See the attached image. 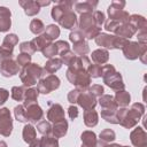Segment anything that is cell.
<instances>
[{
  "mask_svg": "<svg viewBox=\"0 0 147 147\" xmlns=\"http://www.w3.org/2000/svg\"><path fill=\"white\" fill-rule=\"evenodd\" d=\"M96 5H98L96 1H94V2H92V1L77 2V1H76V3H75V9H76L78 13H80L82 15H83V14H92V11H93V9H95Z\"/></svg>",
  "mask_w": 147,
  "mask_h": 147,
  "instance_id": "cell-17",
  "label": "cell"
},
{
  "mask_svg": "<svg viewBox=\"0 0 147 147\" xmlns=\"http://www.w3.org/2000/svg\"><path fill=\"white\" fill-rule=\"evenodd\" d=\"M87 74L90 77H93V78H96V77H100L101 76V67L98 65V64H90L86 69Z\"/></svg>",
  "mask_w": 147,
  "mask_h": 147,
  "instance_id": "cell-40",
  "label": "cell"
},
{
  "mask_svg": "<svg viewBox=\"0 0 147 147\" xmlns=\"http://www.w3.org/2000/svg\"><path fill=\"white\" fill-rule=\"evenodd\" d=\"M99 103H100V106L102 107V109H108V108L117 107V105H116L114 98L110 96V95H108V94L101 95L100 99H99Z\"/></svg>",
  "mask_w": 147,
  "mask_h": 147,
  "instance_id": "cell-29",
  "label": "cell"
},
{
  "mask_svg": "<svg viewBox=\"0 0 147 147\" xmlns=\"http://www.w3.org/2000/svg\"><path fill=\"white\" fill-rule=\"evenodd\" d=\"M57 22L61 26L65 29H72L77 23V17L71 9H65Z\"/></svg>",
  "mask_w": 147,
  "mask_h": 147,
  "instance_id": "cell-10",
  "label": "cell"
},
{
  "mask_svg": "<svg viewBox=\"0 0 147 147\" xmlns=\"http://www.w3.org/2000/svg\"><path fill=\"white\" fill-rule=\"evenodd\" d=\"M68 115H69V117H70L71 119H75V118L78 116V109H77V107L70 106V107L68 108Z\"/></svg>",
  "mask_w": 147,
  "mask_h": 147,
  "instance_id": "cell-51",
  "label": "cell"
},
{
  "mask_svg": "<svg viewBox=\"0 0 147 147\" xmlns=\"http://www.w3.org/2000/svg\"><path fill=\"white\" fill-rule=\"evenodd\" d=\"M77 103L79 106H82L86 110V109H93L95 107V105H96V101H95V96L92 95L87 91L86 93L83 92V93L79 94V96L77 99Z\"/></svg>",
  "mask_w": 147,
  "mask_h": 147,
  "instance_id": "cell-12",
  "label": "cell"
},
{
  "mask_svg": "<svg viewBox=\"0 0 147 147\" xmlns=\"http://www.w3.org/2000/svg\"><path fill=\"white\" fill-rule=\"evenodd\" d=\"M44 29H45L44 23H42L40 20L34 18V20L31 21V23H30V31H31L32 33H34V34H39L40 32L44 31Z\"/></svg>",
  "mask_w": 147,
  "mask_h": 147,
  "instance_id": "cell-33",
  "label": "cell"
},
{
  "mask_svg": "<svg viewBox=\"0 0 147 147\" xmlns=\"http://www.w3.org/2000/svg\"><path fill=\"white\" fill-rule=\"evenodd\" d=\"M136 32H137V30H136L129 22L121 24V25L116 29V31H115V33L117 34V37H122V38H125V39L132 37Z\"/></svg>",
  "mask_w": 147,
  "mask_h": 147,
  "instance_id": "cell-15",
  "label": "cell"
},
{
  "mask_svg": "<svg viewBox=\"0 0 147 147\" xmlns=\"http://www.w3.org/2000/svg\"><path fill=\"white\" fill-rule=\"evenodd\" d=\"M74 51H75L76 54L84 56L88 52V45H87V42L85 40L79 41V42H76V44H74Z\"/></svg>",
  "mask_w": 147,
  "mask_h": 147,
  "instance_id": "cell-35",
  "label": "cell"
},
{
  "mask_svg": "<svg viewBox=\"0 0 147 147\" xmlns=\"http://www.w3.org/2000/svg\"><path fill=\"white\" fill-rule=\"evenodd\" d=\"M144 113L145 107L142 103H133L130 109L122 108L117 110V119L121 125L126 129H131L139 122V118L144 115Z\"/></svg>",
  "mask_w": 147,
  "mask_h": 147,
  "instance_id": "cell-1",
  "label": "cell"
},
{
  "mask_svg": "<svg viewBox=\"0 0 147 147\" xmlns=\"http://www.w3.org/2000/svg\"><path fill=\"white\" fill-rule=\"evenodd\" d=\"M137 36H138V42L142 44V45H146V29L138 30Z\"/></svg>",
  "mask_w": 147,
  "mask_h": 147,
  "instance_id": "cell-50",
  "label": "cell"
},
{
  "mask_svg": "<svg viewBox=\"0 0 147 147\" xmlns=\"http://www.w3.org/2000/svg\"><path fill=\"white\" fill-rule=\"evenodd\" d=\"M84 38H85V37H84V34H83L80 31H74V32L70 33V40H71L74 44L79 42V41H83Z\"/></svg>",
  "mask_w": 147,
  "mask_h": 147,
  "instance_id": "cell-47",
  "label": "cell"
},
{
  "mask_svg": "<svg viewBox=\"0 0 147 147\" xmlns=\"http://www.w3.org/2000/svg\"><path fill=\"white\" fill-rule=\"evenodd\" d=\"M61 65H62V62L60 59H51L46 63V65L42 68V70L46 71V74L48 75H53L55 71H57L61 68Z\"/></svg>",
  "mask_w": 147,
  "mask_h": 147,
  "instance_id": "cell-26",
  "label": "cell"
},
{
  "mask_svg": "<svg viewBox=\"0 0 147 147\" xmlns=\"http://www.w3.org/2000/svg\"><path fill=\"white\" fill-rule=\"evenodd\" d=\"M109 53L106 49H96L92 53V60L95 62V64H102L108 61Z\"/></svg>",
  "mask_w": 147,
  "mask_h": 147,
  "instance_id": "cell-23",
  "label": "cell"
},
{
  "mask_svg": "<svg viewBox=\"0 0 147 147\" xmlns=\"http://www.w3.org/2000/svg\"><path fill=\"white\" fill-rule=\"evenodd\" d=\"M37 129H38V131L41 133V134H46V136H49L51 134V132H52V126H51V124L48 123V122H46V121H41V122H39V124L37 125Z\"/></svg>",
  "mask_w": 147,
  "mask_h": 147,
  "instance_id": "cell-39",
  "label": "cell"
},
{
  "mask_svg": "<svg viewBox=\"0 0 147 147\" xmlns=\"http://www.w3.org/2000/svg\"><path fill=\"white\" fill-rule=\"evenodd\" d=\"M14 114H15V117L17 121L20 122H28L26 119V110H25V107L23 105H18L14 108Z\"/></svg>",
  "mask_w": 147,
  "mask_h": 147,
  "instance_id": "cell-31",
  "label": "cell"
},
{
  "mask_svg": "<svg viewBox=\"0 0 147 147\" xmlns=\"http://www.w3.org/2000/svg\"><path fill=\"white\" fill-rule=\"evenodd\" d=\"M23 139L25 142L30 144L36 139V130L31 124H26L23 129Z\"/></svg>",
  "mask_w": 147,
  "mask_h": 147,
  "instance_id": "cell-28",
  "label": "cell"
},
{
  "mask_svg": "<svg viewBox=\"0 0 147 147\" xmlns=\"http://www.w3.org/2000/svg\"><path fill=\"white\" fill-rule=\"evenodd\" d=\"M20 5L24 8V11L28 16H34L40 10V6L37 1H20Z\"/></svg>",
  "mask_w": 147,
  "mask_h": 147,
  "instance_id": "cell-18",
  "label": "cell"
},
{
  "mask_svg": "<svg viewBox=\"0 0 147 147\" xmlns=\"http://www.w3.org/2000/svg\"><path fill=\"white\" fill-rule=\"evenodd\" d=\"M67 77L71 84H74L78 91H84L91 82V77L88 76L87 71L84 69H78L74 67H69L67 71Z\"/></svg>",
  "mask_w": 147,
  "mask_h": 147,
  "instance_id": "cell-2",
  "label": "cell"
},
{
  "mask_svg": "<svg viewBox=\"0 0 147 147\" xmlns=\"http://www.w3.org/2000/svg\"><path fill=\"white\" fill-rule=\"evenodd\" d=\"M41 52H42V54H44L45 57L51 59V57H53V56H55L57 54V48H56V45L55 44H49Z\"/></svg>",
  "mask_w": 147,
  "mask_h": 147,
  "instance_id": "cell-38",
  "label": "cell"
},
{
  "mask_svg": "<svg viewBox=\"0 0 147 147\" xmlns=\"http://www.w3.org/2000/svg\"><path fill=\"white\" fill-rule=\"evenodd\" d=\"M92 16H93V20H94L96 26L100 28V26L105 23V14H103V13H101V11H99V10H95V11L92 14Z\"/></svg>",
  "mask_w": 147,
  "mask_h": 147,
  "instance_id": "cell-44",
  "label": "cell"
},
{
  "mask_svg": "<svg viewBox=\"0 0 147 147\" xmlns=\"http://www.w3.org/2000/svg\"><path fill=\"white\" fill-rule=\"evenodd\" d=\"M59 86H60V79L55 75H47L38 83L37 90L42 94H48L53 90H56Z\"/></svg>",
  "mask_w": 147,
  "mask_h": 147,
  "instance_id": "cell-5",
  "label": "cell"
},
{
  "mask_svg": "<svg viewBox=\"0 0 147 147\" xmlns=\"http://www.w3.org/2000/svg\"><path fill=\"white\" fill-rule=\"evenodd\" d=\"M13 123L10 118V113L7 108L0 109V134L8 137L11 133Z\"/></svg>",
  "mask_w": 147,
  "mask_h": 147,
  "instance_id": "cell-7",
  "label": "cell"
},
{
  "mask_svg": "<svg viewBox=\"0 0 147 147\" xmlns=\"http://www.w3.org/2000/svg\"><path fill=\"white\" fill-rule=\"evenodd\" d=\"M40 147H59L57 139L51 136L42 137L40 139Z\"/></svg>",
  "mask_w": 147,
  "mask_h": 147,
  "instance_id": "cell-32",
  "label": "cell"
},
{
  "mask_svg": "<svg viewBox=\"0 0 147 147\" xmlns=\"http://www.w3.org/2000/svg\"><path fill=\"white\" fill-rule=\"evenodd\" d=\"M0 147H7V144L5 141H0Z\"/></svg>",
  "mask_w": 147,
  "mask_h": 147,
  "instance_id": "cell-55",
  "label": "cell"
},
{
  "mask_svg": "<svg viewBox=\"0 0 147 147\" xmlns=\"http://www.w3.org/2000/svg\"><path fill=\"white\" fill-rule=\"evenodd\" d=\"M115 40H116V36H110L106 33H101L95 37L96 44L107 48H115Z\"/></svg>",
  "mask_w": 147,
  "mask_h": 147,
  "instance_id": "cell-16",
  "label": "cell"
},
{
  "mask_svg": "<svg viewBox=\"0 0 147 147\" xmlns=\"http://www.w3.org/2000/svg\"><path fill=\"white\" fill-rule=\"evenodd\" d=\"M144 51H146V45H142V44H139V42H134V41H131V42L129 41L127 45L123 47V54L129 60L138 59Z\"/></svg>",
  "mask_w": 147,
  "mask_h": 147,
  "instance_id": "cell-6",
  "label": "cell"
},
{
  "mask_svg": "<svg viewBox=\"0 0 147 147\" xmlns=\"http://www.w3.org/2000/svg\"><path fill=\"white\" fill-rule=\"evenodd\" d=\"M130 94L129 92L124 91V90H121V91H117L116 94H115V102L117 106H122V107H125L130 103Z\"/></svg>",
  "mask_w": 147,
  "mask_h": 147,
  "instance_id": "cell-24",
  "label": "cell"
},
{
  "mask_svg": "<svg viewBox=\"0 0 147 147\" xmlns=\"http://www.w3.org/2000/svg\"><path fill=\"white\" fill-rule=\"evenodd\" d=\"M10 11L6 7H0V32H5L10 28Z\"/></svg>",
  "mask_w": 147,
  "mask_h": 147,
  "instance_id": "cell-14",
  "label": "cell"
},
{
  "mask_svg": "<svg viewBox=\"0 0 147 147\" xmlns=\"http://www.w3.org/2000/svg\"><path fill=\"white\" fill-rule=\"evenodd\" d=\"M38 90L37 88H29V90H26L25 91V93H24V107H28V106H30V105H32V103H36V101H37V98H38Z\"/></svg>",
  "mask_w": 147,
  "mask_h": 147,
  "instance_id": "cell-27",
  "label": "cell"
},
{
  "mask_svg": "<svg viewBox=\"0 0 147 147\" xmlns=\"http://www.w3.org/2000/svg\"><path fill=\"white\" fill-rule=\"evenodd\" d=\"M100 140L105 144L107 142H110V141H114L115 140V132L110 129H106L103 130L101 133H100Z\"/></svg>",
  "mask_w": 147,
  "mask_h": 147,
  "instance_id": "cell-37",
  "label": "cell"
},
{
  "mask_svg": "<svg viewBox=\"0 0 147 147\" xmlns=\"http://www.w3.org/2000/svg\"><path fill=\"white\" fill-rule=\"evenodd\" d=\"M38 2V5L41 7V6H47V5H49L51 3V1H37Z\"/></svg>",
  "mask_w": 147,
  "mask_h": 147,
  "instance_id": "cell-54",
  "label": "cell"
},
{
  "mask_svg": "<svg viewBox=\"0 0 147 147\" xmlns=\"http://www.w3.org/2000/svg\"><path fill=\"white\" fill-rule=\"evenodd\" d=\"M0 72L5 77H11L18 74V64L13 60L3 61L1 62V65H0Z\"/></svg>",
  "mask_w": 147,
  "mask_h": 147,
  "instance_id": "cell-11",
  "label": "cell"
},
{
  "mask_svg": "<svg viewBox=\"0 0 147 147\" xmlns=\"http://www.w3.org/2000/svg\"><path fill=\"white\" fill-rule=\"evenodd\" d=\"M75 57H76L75 56V53L71 52L70 49H67V51L60 53V60H61V62L64 63V64H67V65H70Z\"/></svg>",
  "mask_w": 147,
  "mask_h": 147,
  "instance_id": "cell-34",
  "label": "cell"
},
{
  "mask_svg": "<svg viewBox=\"0 0 147 147\" xmlns=\"http://www.w3.org/2000/svg\"><path fill=\"white\" fill-rule=\"evenodd\" d=\"M8 95H9V93H8L7 90H5V88H0V106L3 105V103L6 102Z\"/></svg>",
  "mask_w": 147,
  "mask_h": 147,
  "instance_id": "cell-52",
  "label": "cell"
},
{
  "mask_svg": "<svg viewBox=\"0 0 147 147\" xmlns=\"http://www.w3.org/2000/svg\"><path fill=\"white\" fill-rule=\"evenodd\" d=\"M31 42L33 44L36 51H42L46 46H48L49 44H52V40L48 39L45 34H41L39 37H36L33 40H31Z\"/></svg>",
  "mask_w": 147,
  "mask_h": 147,
  "instance_id": "cell-25",
  "label": "cell"
},
{
  "mask_svg": "<svg viewBox=\"0 0 147 147\" xmlns=\"http://www.w3.org/2000/svg\"><path fill=\"white\" fill-rule=\"evenodd\" d=\"M30 61H31V55L30 54H26V53H21L18 56H17V64L18 65H21V67H25V65H28L29 63H30Z\"/></svg>",
  "mask_w": 147,
  "mask_h": 147,
  "instance_id": "cell-43",
  "label": "cell"
},
{
  "mask_svg": "<svg viewBox=\"0 0 147 147\" xmlns=\"http://www.w3.org/2000/svg\"><path fill=\"white\" fill-rule=\"evenodd\" d=\"M79 94H80V91H78V90L70 91L69 94H68V100H69V102H71V103L77 102V99H78Z\"/></svg>",
  "mask_w": 147,
  "mask_h": 147,
  "instance_id": "cell-49",
  "label": "cell"
},
{
  "mask_svg": "<svg viewBox=\"0 0 147 147\" xmlns=\"http://www.w3.org/2000/svg\"><path fill=\"white\" fill-rule=\"evenodd\" d=\"M29 145H30V147H40V140L34 139V140H33L32 142H30Z\"/></svg>",
  "mask_w": 147,
  "mask_h": 147,
  "instance_id": "cell-53",
  "label": "cell"
},
{
  "mask_svg": "<svg viewBox=\"0 0 147 147\" xmlns=\"http://www.w3.org/2000/svg\"><path fill=\"white\" fill-rule=\"evenodd\" d=\"M17 42H18L17 36L11 33V34H7V36H6V38H5L3 42H2V45H3V46H7V47H10V48H14V46H15Z\"/></svg>",
  "mask_w": 147,
  "mask_h": 147,
  "instance_id": "cell-41",
  "label": "cell"
},
{
  "mask_svg": "<svg viewBox=\"0 0 147 147\" xmlns=\"http://www.w3.org/2000/svg\"><path fill=\"white\" fill-rule=\"evenodd\" d=\"M67 129H68V124H67V121L65 119H62L60 122H56L54 123V126H53V134L55 138H61L63 137L65 133H67Z\"/></svg>",
  "mask_w": 147,
  "mask_h": 147,
  "instance_id": "cell-21",
  "label": "cell"
},
{
  "mask_svg": "<svg viewBox=\"0 0 147 147\" xmlns=\"http://www.w3.org/2000/svg\"><path fill=\"white\" fill-rule=\"evenodd\" d=\"M20 51H21V53H26V54H30V55L36 52L34 46H33V44H32L31 41L22 42V44L20 45Z\"/></svg>",
  "mask_w": 147,
  "mask_h": 147,
  "instance_id": "cell-42",
  "label": "cell"
},
{
  "mask_svg": "<svg viewBox=\"0 0 147 147\" xmlns=\"http://www.w3.org/2000/svg\"><path fill=\"white\" fill-rule=\"evenodd\" d=\"M84 122L88 127L95 126L98 123V114L94 109H86L84 111Z\"/></svg>",
  "mask_w": 147,
  "mask_h": 147,
  "instance_id": "cell-20",
  "label": "cell"
},
{
  "mask_svg": "<svg viewBox=\"0 0 147 147\" xmlns=\"http://www.w3.org/2000/svg\"><path fill=\"white\" fill-rule=\"evenodd\" d=\"M24 93H25L24 87L14 86L11 88V98L14 100H16V101H23L24 100Z\"/></svg>",
  "mask_w": 147,
  "mask_h": 147,
  "instance_id": "cell-36",
  "label": "cell"
},
{
  "mask_svg": "<svg viewBox=\"0 0 147 147\" xmlns=\"http://www.w3.org/2000/svg\"><path fill=\"white\" fill-rule=\"evenodd\" d=\"M101 76H102L106 85H108L113 90H116V91L124 90L125 85L122 82V77H121L119 72H117L113 65H110V64L103 65L101 68Z\"/></svg>",
  "mask_w": 147,
  "mask_h": 147,
  "instance_id": "cell-3",
  "label": "cell"
},
{
  "mask_svg": "<svg viewBox=\"0 0 147 147\" xmlns=\"http://www.w3.org/2000/svg\"><path fill=\"white\" fill-rule=\"evenodd\" d=\"M25 110H26V119L32 123H37L42 117V110L37 103H32L25 107Z\"/></svg>",
  "mask_w": 147,
  "mask_h": 147,
  "instance_id": "cell-13",
  "label": "cell"
},
{
  "mask_svg": "<svg viewBox=\"0 0 147 147\" xmlns=\"http://www.w3.org/2000/svg\"><path fill=\"white\" fill-rule=\"evenodd\" d=\"M131 142L136 147L147 146V134L142 127H137L131 132Z\"/></svg>",
  "mask_w": 147,
  "mask_h": 147,
  "instance_id": "cell-9",
  "label": "cell"
},
{
  "mask_svg": "<svg viewBox=\"0 0 147 147\" xmlns=\"http://www.w3.org/2000/svg\"><path fill=\"white\" fill-rule=\"evenodd\" d=\"M127 22H129L137 31H138V30H141V29H146V25H147L145 17H142V16H140V15H131V16L129 17V21H127Z\"/></svg>",
  "mask_w": 147,
  "mask_h": 147,
  "instance_id": "cell-22",
  "label": "cell"
},
{
  "mask_svg": "<svg viewBox=\"0 0 147 147\" xmlns=\"http://www.w3.org/2000/svg\"><path fill=\"white\" fill-rule=\"evenodd\" d=\"M119 25H121V23H119V22L114 21V20H109V21H107V22H106V24H105V29H106L107 31L115 32V31H116V29H117Z\"/></svg>",
  "mask_w": 147,
  "mask_h": 147,
  "instance_id": "cell-45",
  "label": "cell"
},
{
  "mask_svg": "<svg viewBox=\"0 0 147 147\" xmlns=\"http://www.w3.org/2000/svg\"><path fill=\"white\" fill-rule=\"evenodd\" d=\"M55 45H56V48H57V53H59V54L62 53V52H64V51H67V49H70V48H69V44H68L67 41H63V40L56 41Z\"/></svg>",
  "mask_w": 147,
  "mask_h": 147,
  "instance_id": "cell-48",
  "label": "cell"
},
{
  "mask_svg": "<svg viewBox=\"0 0 147 147\" xmlns=\"http://www.w3.org/2000/svg\"><path fill=\"white\" fill-rule=\"evenodd\" d=\"M20 77L24 86H32L37 83L39 78L42 77V68L34 63H30L22 69Z\"/></svg>",
  "mask_w": 147,
  "mask_h": 147,
  "instance_id": "cell-4",
  "label": "cell"
},
{
  "mask_svg": "<svg viewBox=\"0 0 147 147\" xmlns=\"http://www.w3.org/2000/svg\"><path fill=\"white\" fill-rule=\"evenodd\" d=\"M88 92L94 96H101L103 95V87L101 85H93L88 88Z\"/></svg>",
  "mask_w": 147,
  "mask_h": 147,
  "instance_id": "cell-46",
  "label": "cell"
},
{
  "mask_svg": "<svg viewBox=\"0 0 147 147\" xmlns=\"http://www.w3.org/2000/svg\"><path fill=\"white\" fill-rule=\"evenodd\" d=\"M101 117L105 118L107 122L113 123V124H117L118 119H117V107L114 108H108V109H102L101 111Z\"/></svg>",
  "mask_w": 147,
  "mask_h": 147,
  "instance_id": "cell-19",
  "label": "cell"
},
{
  "mask_svg": "<svg viewBox=\"0 0 147 147\" xmlns=\"http://www.w3.org/2000/svg\"><path fill=\"white\" fill-rule=\"evenodd\" d=\"M48 39H51V40H54L55 38H57L59 37V34H60V29L56 26V25H54V24H49L47 28H46V30H45V33H44Z\"/></svg>",
  "mask_w": 147,
  "mask_h": 147,
  "instance_id": "cell-30",
  "label": "cell"
},
{
  "mask_svg": "<svg viewBox=\"0 0 147 147\" xmlns=\"http://www.w3.org/2000/svg\"><path fill=\"white\" fill-rule=\"evenodd\" d=\"M49 103V109L47 111V118L51 121V122H60L62 119H64V110L63 108L57 105V103H52V102H48Z\"/></svg>",
  "mask_w": 147,
  "mask_h": 147,
  "instance_id": "cell-8",
  "label": "cell"
}]
</instances>
